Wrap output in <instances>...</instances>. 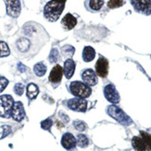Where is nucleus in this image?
I'll return each mask as SVG.
<instances>
[{"label": "nucleus", "instance_id": "obj_1", "mask_svg": "<svg viewBox=\"0 0 151 151\" xmlns=\"http://www.w3.org/2000/svg\"><path fill=\"white\" fill-rule=\"evenodd\" d=\"M64 8L65 3L58 2L56 0H50L44 8V16L48 22H57L60 19Z\"/></svg>", "mask_w": 151, "mask_h": 151}, {"label": "nucleus", "instance_id": "obj_2", "mask_svg": "<svg viewBox=\"0 0 151 151\" xmlns=\"http://www.w3.org/2000/svg\"><path fill=\"white\" fill-rule=\"evenodd\" d=\"M70 91L76 97L83 98V99L89 97L92 93V90L88 85H86L84 83L78 81L73 82L70 84Z\"/></svg>", "mask_w": 151, "mask_h": 151}, {"label": "nucleus", "instance_id": "obj_3", "mask_svg": "<svg viewBox=\"0 0 151 151\" xmlns=\"http://www.w3.org/2000/svg\"><path fill=\"white\" fill-rule=\"evenodd\" d=\"M107 111H108V114L110 117H112L113 119H115L120 123L123 124V125H130V124L133 123L131 118L126 113H124L122 109L115 106V105H111V106H109L108 108Z\"/></svg>", "mask_w": 151, "mask_h": 151}, {"label": "nucleus", "instance_id": "obj_4", "mask_svg": "<svg viewBox=\"0 0 151 151\" xmlns=\"http://www.w3.org/2000/svg\"><path fill=\"white\" fill-rule=\"evenodd\" d=\"M14 105L13 97L9 95H3L0 96V117H11V110Z\"/></svg>", "mask_w": 151, "mask_h": 151}, {"label": "nucleus", "instance_id": "obj_5", "mask_svg": "<svg viewBox=\"0 0 151 151\" xmlns=\"http://www.w3.org/2000/svg\"><path fill=\"white\" fill-rule=\"evenodd\" d=\"M131 3L137 12L145 15L151 13V0H131Z\"/></svg>", "mask_w": 151, "mask_h": 151}, {"label": "nucleus", "instance_id": "obj_6", "mask_svg": "<svg viewBox=\"0 0 151 151\" xmlns=\"http://www.w3.org/2000/svg\"><path fill=\"white\" fill-rule=\"evenodd\" d=\"M6 13L12 18H18L21 14V2L19 0H5Z\"/></svg>", "mask_w": 151, "mask_h": 151}, {"label": "nucleus", "instance_id": "obj_7", "mask_svg": "<svg viewBox=\"0 0 151 151\" xmlns=\"http://www.w3.org/2000/svg\"><path fill=\"white\" fill-rule=\"evenodd\" d=\"M67 106L70 109L78 111V112H84L87 109V102L83 98H73L67 102Z\"/></svg>", "mask_w": 151, "mask_h": 151}, {"label": "nucleus", "instance_id": "obj_8", "mask_svg": "<svg viewBox=\"0 0 151 151\" xmlns=\"http://www.w3.org/2000/svg\"><path fill=\"white\" fill-rule=\"evenodd\" d=\"M104 95L110 103L117 104L120 102V95L113 84H108L104 88Z\"/></svg>", "mask_w": 151, "mask_h": 151}, {"label": "nucleus", "instance_id": "obj_9", "mask_svg": "<svg viewBox=\"0 0 151 151\" xmlns=\"http://www.w3.org/2000/svg\"><path fill=\"white\" fill-rule=\"evenodd\" d=\"M96 73L99 77L105 78L109 73V61L107 58L100 57L96 63Z\"/></svg>", "mask_w": 151, "mask_h": 151}, {"label": "nucleus", "instance_id": "obj_10", "mask_svg": "<svg viewBox=\"0 0 151 151\" xmlns=\"http://www.w3.org/2000/svg\"><path fill=\"white\" fill-rule=\"evenodd\" d=\"M62 75H63V69L60 65L57 64L56 66L52 69L51 73L49 74V82L54 85V87L58 86L60 83L61 82L62 79Z\"/></svg>", "mask_w": 151, "mask_h": 151}, {"label": "nucleus", "instance_id": "obj_11", "mask_svg": "<svg viewBox=\"0 0 151 151\" xmlns=\"http://www.w3.org/2000/svg\"><path fill=\"white\" fill-rule=\"evenodd\" d=\"M11 117L13 118V120H15L16 122H22L24 117H25V110L24 107L22 102L17 101L14 102L13 108L11 110Z\"/></svg>", "mask_w": 151, "mask_h": 151}, {"label": "nucleus", "instance_id": "obj_12", "mask_svg": "<svg viewBox=\"0 0 151 151\" xmlns=\"http://www.w3.org/2000/svg\"><path fill=\"white\" fill-rule=\"evenodd\" d=\"M82 79L83 83L88 86H94L97 83V76L96 71L92 69H86L82 73Z\"/></svg>", "mask_w": 151, "mask_h": 151}, {"label": "nucleus", "instance_id": "obj_13", "mask_svg": "<svg viewBox=\"0 0 151 151\" xmlns=\"http://www.w3.org/2000/svg\"><path fill=\"white\" fill-rule=\"evenodd\" d=\"M61 145L64 148H66L68 150L73 149L76 146V138L70 133L64 134L61 138Z\"/></svg>", "mask_w": 151, "mask_h": 151}, {"label": "nucleus", "instance_id": "obj_14", "mask_svg": "<svg viewBox=\"0 0 151 151\" xmlns=\"http://www.w3.org/2000/svg\"><path fill=\"white\" fill-rule=\"evenodd\" d=\"M76 24H77L76 18H74V16L70 14V13L65 15V17L61 21V25L65 31H70L71 29H73Z\"/></svg>", "mask_w": 151, "mask_h": 151}, {"label": "nucleus", "instance_id": "obj_15", "mask_svg": "<svg viewBox=\"0 0 151 151\" xmlns=\"http://www.w3.org/2000/svg\"><path fill=\"white\" fill-rule=\"evenodd\" d=\"M74 70H75V62L71 58H68V60H65L64 68H63L65 77L67 79H70L74 74Z\"/></svg>", "mask_w": 151, "mask_h": 151}, {"label": "nucleus", "instance_id": "obj_16", "mask_svg": "<svg viewBox=\"0 0 151 151\" xmlns=\"http://www.w3.org/2000/svg\"><path fill=\"white\" fill-rule=\"evenodd\" d=\"M96 51L91 47H85L83 51V60L85 62H90L95 58Z\"/></svg>", "mask_w": 151, "mask_h": 151}, {"label": "nucleus", "instance_id": "obj_17", "mask_svg": "<svg viewBox=\"0 0 151 151\" xmlns=\"http://www.w3.org/2000/svg\"><path fill=\"white\" fill-rule=\"evenodd\" d=\"M31 47V41L27 38H21L17 41V48L19 52H27Z\"/></svg>", "mask_w": 151, "mask_h": 151}, {"label": "nucleus", "instance_id": "obj_18", "mask_svg": "<svg viewBox=\"0 0 151 151\" xmlns=\"http://www.w3.org/2000/svg\"><path fill=\"white\" fill-rule=\"evenodd\" d=\"M132 145L135 151H146V146L140 136H134L132 139Z\"/></svg>", "mask_w": 151, "mask_h": 151}, {"label": "nucleus", "instance_id": "obj_19", "mask_svg": "<svg viewBox=\"0 0 151 151\" xmlns=\"http://www.w3.org/2000/svg\"><path fill=\"white\" fill-rule=\"evenodd\" d=\"M26 95H27L28 98L30 100L32 99H35V98L38 96L39 93V89L38 86L35 83H29L27 85V89H26Z\"/></svg>", "mask_w": 151, "mask_h": 151}, {"label": "nucleus", "instance_id": "obj_20", "mask_svg": "<svg viewBox=\"0 0 151 151\" xmlns=\"http://www.w3.org/2000/svg\"><path fill=\"white\" fill-rule=\"evenodd\" d=\"M88 8L93 11H98L104 5V0H88Z\"/></svg>", "mask_w": 151, "mask_h": 151}, {"label": "nucleus", "instance_id": "obj_21", "mask_svg": "<svg viewBox=\"0 0 151 151\" xmlns=\"http://www.w3.org/2000/svg\"><path fill=\"white\" fill-rule=\"evenodd\" d=\"M34 71L38 77H42L45 74V73H47V66H45L43 62H39L35 65Z\"/></svg>", "mask_w": 151, "mask_h": 151}, {"label": "nucleus", "instance_id": "obj_22", "mask_svg": "<svg viewBox=\"0 0 151 151\" xmlns=\"http://www.w3.org/2000/svg\"><path fill=\"white\" fill-rule=\"evenodd\" d=\"M76 144L77 145L83 148V147H86L88 145H89V139L87 138V136L86 135H84V134H78L77 135V139H76Z\"/></svg>", "mask_w": 151, "mask_h": 151}, {"label": "nucleus", "instance_id": "obj_23", "mask_svg": "<svg viewBox=\"0 0 151 151\" xmlns=\"http://www.w3.org/2000/svg\"><path fill=\"white\" fill-rule=\"evenodd\" d=\"M140 137L143 139L144 143H145L147 150L151 151V135L147 132L141 131V132H140Z\"/></svg>", "mask_w": 151, "mask_h": 151}, {"label": "nucleus", "instance_id": "obj_24", "mask_svg": "<svg viewBox=\"0 0 151 151\" xmlns=\"http://www.w3.org/2000/svg\"><path fill=\"white\" fill-rule=\"evenodd\" d=\"M10 54V50L8 44L4 41H0V58L8 57Z\"/></svg>", "mask_w": 151, "mask_h": 151}, {"label": "nucleus", "instance_id": "obj_25", "mask_svg": "<svg viewBox=\"0 0 151 151\" xmlns=\"http://www.w3.org/2000/svg\"><path fill=\"white\" fill-rule=\"evenodd\" d=\"M123 0H109L108 6L109 9H117L123 5Z\"/></svg>", "mask_w": 151, "mask_h": 151}, {"label": "nucleus", "instance_id": "obj_26", "mask_svg": "<svg viewBox=\"0 0 151 151\" xmlns=\"http://www.w3.org/2000/svg\"><path fill=\"white\" fill-rule=\"evenodd\" d=\"M48 58L51 63H57L58 61V51L56 48H53L50 52V55H49Z\"/></svg>", "mask_w": 151, "mask_h": 151}, {"label": "nucleus", "instance_id": "obj_27", "mask_svg": "<svg viewBox=\"0 0 151 151\" xmlns=\"http://www.w3.org/2000/svg\"><path fill=\"white\" fill-rule=\"evenodd\" d=\"M73 126L77 131H80V132H83V131L86 129V124L83 121H75L73 122Z\"/></svg>", "mask_w": 151, "mask_h": 151}, {"label": "nucleus", "instance_id": "obj_28", "mask_svg": "<svg viewBox=\"0 0 151 151\" xmlns=\"http://www.w3.org/2000/svg\"><path fill=\"white\" fill-rule=\"evenodd\" d=\"M52 125H53V122H52L51 119H47L41 122V127L44 130H50Z\"/></svg>", "mask_w": 151, "mask_h": 151}, {"label": "nucleus", "instance_id": "obj_29", "mask_svg": "<svg viewBox=\"0 0 151 151\" xmlns=\"http://www.w3.org/2000/svg\"><path fill=\"white\" fill-rule=\"evenodd\" d=\"M24 91V85L22 83H16L14 86V92L18 96H22Z\"/></svg>", "mask_w": 151, "mask_h": 151}, {"label": "nucleus", "instance_id": "obj_30", "mask_svg": "<svg viewBox=\"0 0 151 151\" xmlns=\"http://www.w3.org/2000/svg\"><path fill=\"white\" fill-rule=\"evenodd\" d=\"M9 84V80L5 77H0V93L5 90V88L6 87V85Z\"/></svg>", "mask_w": 151, "mask_h": 151}, {"label": "nucleus", "instance_id": "obj_31", "mask_svg": "<svg viewBox=\"0 0 151 151\" xmlns=\"http://www.w3.org/2000/svg\"><path fill=\"white\" fill-rule=\"evenodd\" d=\"M1 129L3 130V134L1 136V138H4V137H6V135H8L10 132H11V128L8 125H4L1 127Z\"/></svg>", "mask_w": 151, "mask_h": 151}, {"label": "nucleus", "instance_id": "obj_32", "mask_svg": "<svg viewBox=\"0 0 151 151\" xmlns=\"http://www.w3.org/2000/svg\"><path fill=\"white\" fill-rule=\"evenodd\" d=\"M18 69L19 70V71H22V73H23V71L26 70V68L23 66V65H22V63H19V65H18Z\"/></svg>", "mask_w": 151, "mask_h": 151}, {"label": "nucleus", "instance_id": "obj_33", "mask_svg": "<svg viewBox=\"0 0 151 151\" xmlns=\"http://www.w3.org/2000/svg\"><path fill=\"white\" fill-rule=\"evenodd\" d=\"M56 1L60 2V3H65V2H66V0H56Z\"/></svg>", "mask_w": 151, "mask_h": 151}]
</instances>
